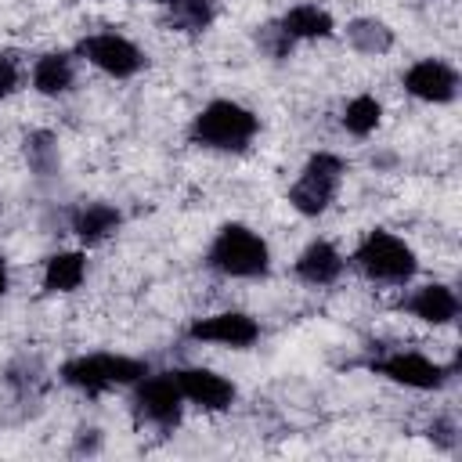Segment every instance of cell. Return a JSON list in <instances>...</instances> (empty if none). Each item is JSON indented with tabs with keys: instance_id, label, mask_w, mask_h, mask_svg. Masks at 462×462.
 I'll return each instance as SVG.
<instances>
[{
	"instance_id": "1",
	"label": "cell",
	"mask_w": 462,
	"mask_h": 462,
	"mask_svg": "<svg viewBox=\"0 0 462 462\" xmlns=\"http://www.w3.org/2000/svg\"><path fill=\"white\" fill-rule=\"evenodd\" d=\"M256 130H260V119L245 105H238L231 97H213L191 119L188 137H191V144L209 148V152H245L253 144Z\"/></svg>"
},
{
	"instance_id": "2",
	"label": "cell",
	"mask_w": 462,
	"mask_h": 462,
	"mask_svg": "<svg viewBox=\"0 0 462 462\" xmlns=\"http://www.w3.org/2000/svg\"><path fill=\"white\" fill-rule=\"evenodd\" d=\"M209 267L227 278H263L271 271V245L260 238V231L245 224H224L209 242Z\"/></svg>"
},
{
	"instance_id": "3",
	"label": "cell",
	"mask_w": 462,
	"mask_h": 462,
	"mask_svg": "<svg viewBox=\"0 0 462 462\" xmlns=\"http://www.w3.org/2000/svg\"><path fill=\"white\" fill-rule=\"evenodd\" d=\"M350 260H354V267H357L368 282H375V285H408V282L415 278V271H419L415 249H411L401 235L383 231V227L368 231V235L357 242V249H354Z\"/></svg>"
},
{
	"instance_id": "4",
	"label": "cell",
	"mask_w": 462,
	"mask_h": 462,
	"mask_svg": "<svg viewBox=\"0 0 462 462\" xmlns=\"http://www.w3.org/2000/svg\"><path fill=\"white\" fill-rule=\"evenodd\" d=\"M148 372V365L141 357H126V354H79L69 357L61 365V383L87 393V397H101L108 390L119 386H134L141 375Z\"/></svg>"
},
{
	"instance_id": "5",
	"label": "cell",
	"mask_w": 462,
	"mask_h": 462,
	"mask_svg": "<svg viewBox=\"0 0 462 462\" xmlns=\"http://www.w3.org/2000/svg\"><path fill=\"white\" fill-rule=\"evenodd\" d=\"M343 173H346V159L336 155V152H314L300 177L292 180L289 188V206L300 213V217H321L336 195H339V184H343Z\"/></svg>"
},
{
	"instance_id": "6",
	"label": "cell",
	"mask_w": 462,
	"mask_h": 462,
	"mask_svg": "<svg viewBox=\"0 0 462 462\" xmlns=\"http://www.w3.org/2000/svg\"><path fill=\"white\" fill-rule=\"evenodd\" d=\"M134 415L141 426H152V430H177L180 422V411H184V397H180V386H177V375L173 372H144L137 383H134Z\"/></svg>"
},
{
	"instance_id": "7",
	"label": "cell",
	"mask_w": 462,
	"mask_h": 462,
	"mask_svg": "<svg viewBox=\"0 0 462 462\" xmlns=\"http://www.w3.org/2000/svg\"><path fill=\"white\" fill-rule=\"evenodd\" d=\"M79 58L112 79H130L144 69V51L123 32H90L79 40Z\"/></svg>"
},
{
	"instance_id": "8",
	"label": "cell",
	"mask_w": 462,
	"mask_h": 462,
	"mask_svg": "<svg viewBox=\"0 0 462 462\" xmlns=\"http://www.w3.org/2000/svg\"><path fill=\"white\" fill-rule=\"evenodd\" d=\"M188 339L191 343H213V346H227V350H245L260 339V321L245 310H220V314H206L195 318L188 325Z\"/></svg>"
},
{
	"instance_id": "9",
	"label": "cell",
	"mask_w": 462,
	"mask_h": 462,
	"mask_svg": "<svg viewBox=\"0 0 462 462\" xmlns=\"http://www.w3.org/2000/svg\"><path fill=\"white\" fill-rule=\"evenodd\" d=\"M372 372H379L390 383L408 386V390H440L451 379L448 365H440V361H433L426 354H415V350H393V354L379 357L372 365Z\"/></svg>"
},
{
	"instance_id": "10",
	"label": "cell",
	"mask_w": 462,
	"mask_h": 462,
	"mask_svg": "<svg viewBox=\"0 0 462 462\" xmlns=\"http://www.w3.org/2000/svg\"><path fill=\"white\" fill-rule=\"evenodd\" d=\"M401 83L415 101L426 105H448L458 97V72L444 58H419L415 65L404 69Z\"/></svg>"
},
{
	"instance_id": "11",
	"label": "cell",
	"mask_w": 462,
	"mask_h": 462,
	"mask_svg": "<svg viewBox=\"0 0 462 462\" xmlns=\"http://www.w3.org/2000/svg\"><path fill=\"white\" fill-rule=\"evenodd\" d=\"M173 375H177L180 397L199 411H227L238 397V386L213 368H177Z\"/></svg>"
},
{
	"instance_id": "12",
	"label": "cell",
	"mask_w": 462,
	"mask_h": 462,
	"mask_svg": "<svg viewBox=\"0 0 462 462\" xmlns=\"http://www.w3.org/2000/svg\"><path fill=\"white\" fill-rule=\"evenodd\" d=\"M343 267H346L343 253H339L332 242L314 238V242H307V245L300 249V256H296V263H292V274H296L303 285H310V289H325V285H336V282H339Z\"/></svg>"
},
{
	"instance_id": "13",
	"label": "cell",
	"mask_w": 462,
	"mask_h": 462,
	"mask_svg": "<svg viewBox=\"0 0 462 462\" xmlns=\"http://www.w3.org/2000/svg\"><path fill=\"white\" fill-rule=\"evenodd\" d=\"M404 310L426 325H451L458 318V296L444 282H426L404 300Z\"/></svg>"
},
{
	"instance_id": "14",
	"label": "cell",
	"mask_w": 462,
	"mask_h": 462,
	"mask_svg": "<svg viewBox=\"0 0 462 462\" xmlns=\"http://www.w3.org/2000/svg\"><path fill=\"white\" fill-rule=\"evenodd\" d=\"M76 83V61L65 51H47L32 61V90L43 97H61Z\"/></svg>"
},
{
	"instance_id": "15",
	"label": "cell",
	"mask_w": 462,
	"mask_h": 462,
	"mask_svg": "<svg viewBox=\"0 0 462 462\" xmlns=\"http://www.w3.org/2000/svg\"><path fill=\"white\" fill-rule=\"evenodd\" d=\"M123 224V213L112 206V202H87L72 213V235L83 242V245H97L105 238H112Z\"/></svg>"
},
{
	"instance_id": "16",
	"label": "cell",
	"mask_w": 462,
	"mask_h": 462,
	"mask_svg": "<svg viewBox=\"0 0 462 462\" xmlns=\"http://www.w3.org/2000/svg\"><path fill=\"white\" fill-rule=\"evenodd\" d=\"M278 25L289 32V40H328L336 32L332 14L325 7H318V4H296V7H289L278 18Z\"/></svg>"
},
{
	"instance_id": "17",
	"label": "cell",
	"mask_w": 462,
	"mask_h": 462,
	"mask_svg": "<svg viewBox=\"0 0 462 462\" xmlns=\"http://www.w3.org/2000/svg\"><path fill=\"white\" fill-rule=\"evenodd\" d=\"M87 278V253L61 249L43 260V289L47 292H76Z\"/></svg>"
},
{
	"instance_id": "18",
	"label": "cell",
	"mask_w": 462,
	"mask_h": 462,
	"mask_svg": "<svg viewBox=\"0 0 462 462\" xmlns=\"http://www.w3.org/2000/svg\"><path fill=\"white\" fill-rule=\"evenodd\" d=\"M346 43L357 54L379 58L393 47V29L383 18H354V22H346Z\"/></svg>"
},
{
	"instance_id": "19",
	"label": "cell",
	"mask_w": 462,
	"mask_h": 462,
	"mask_svg": "<svg viewBox=\"0 0 462 462\" xmlns=\"http://www.w3.org/2000/svg\"><path fill=\"white\" fill-rule=\"evenodd\" d=\"M213 18H217L213 0H166V22L177 32L199 36L213 25Z\"/></svg>"
},
{
	"instance_id": "20",
	"label": "cell",
	"mask_w": 462,
	"mask_h": 462,
	"mask_svg": "<svg viewBox=\"0 0 462 462\" xmlns=\"http://www.w3.org/2000/svg\"><path fill=\"white\" fill-rule=\"evenodd\" d=\"M383 123V105L372 97V94H357L346 101L343 108V130L350 137H372Z\"/></svg>"
},
{
	"instance_id": "21",
	"label": "cell",
	"mask_w": 462,
	"mask_h": 462,
	"mask_svg": "<svg viewBox=\"0 0 462 462\" xmlns=\"http://www.w3.org/2000/svg\"><path fill=\"white\" fill-rule=\"evenodd\" d=\"M25 155H29V166H32L40 177H47V173L58 170V144H54V137H51L47 130H40V134H32V137L25 141Z\"/></svg>"
},
{
	"instance_id": "22",
	"label": "cell",
	"mask_w": 462,
	"mask_h": 462,
	"mask_svg": "<svg viewBox=\"0 0 462 462\" xmlns=\"http://www.w3.org/2000/svg\"><path fill=\"white\" fill-rule=\"evenodd\" d=\"M256 43H260V51H263L267 58L282 61V58H289V54H292V43H296V40H289V32H285L278 22H267V25H260Z\"/></svg>"
},
{
	"instance_id": "23",
	"label": "cell",
	"mask_w": 462,
	"mask_h": 462,
	"mask_svg": "<svg viewBox=\"0 0 462 462\" xmlns=\"http://www.w3.org/2000/svg\"><path fill=\"white\" fill-rule=\"evenodd\" d=\"M18 83H22V69H18V61H14L11 54H0V101L11 97V94L18 90Z\"/></svg>"
},
{
	"instance_id": "24",
	"label": "cell",
	"mask_w": 462,
	"mask_h": 462,
	"mask_svg": "<svg viewBox=\"0 0 462 462\" xmlns=\"http://www.w3.org/2000/svg\"><path fill=\"white\" fill-rule=\"evenodd\" d=\"M430 440H437L440 448H448V451H451V448H455V440H458V437H455V422H451V419H440V422L430 430Z\"/></svg>"
},
{
	"instance_id": "25",
	"label": "cell",
	"mask_w": 462,
	"mask_h": 462,
	"mask_svg": "<svg viewBox=\"0 0 462 462\" xmlns=\"http://www.w3.org/2000/svg\"><path fill=\"white\" fill-rule=\"evenodd\" d=\"M7 289H11V271H7V260L0 253V296H7Z\"/></svg>"
},
{
	"instance_id": "26",
	"label": "cell",
	"mask_w": 462,
	"mask_h": 462,
	"mask_svg": "<svg viewBox=\"0 0 462 462\" xmlns=\"http://www.w3.org/2000/svg\"><path fill=\"white\" fill-rule=\"evenodd\" d=\"M152 4H166V0H152Z\"/></svg>"
}]
</instances>
